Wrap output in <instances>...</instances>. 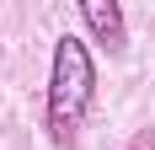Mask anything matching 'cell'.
<instances>
[{"mask_svg": "<svg viewBox=\"0 0 155 150\" xmlns=\"http://www.w3.org/2000/svg\"><path fill=\"white\" fill-rule=\"evenodd\" d=\"M96 102V64H91V48H86V38H75V32H64L59 43H54V64H48V139L54 145H75L80 123H86V113H91Z\"/></svg>", "mask_w": 155, "mask_h": 150, "instance_id": "cell-1", "label": "cell"}, {"mask_svg": "<svg viewBox=\"0 0 155 150\" xmlns=\"http://www.w3.org/2000/svg\"><path fill=\"white\" fill-rule=\"evenodd\" d=\"M80 22L91 32V43H102L107 54H123L128 48V22L118 0H80Z\"/></svg>", "mask_w": 155, "mask_h": 150, "instance_id": "cell-2", "label": "cell"}, {"mask_svg": "<svg viewBox=\"0 0 155 150\" xmlns=\"http://www.w3.org/2000/svg\"><path fill=\"white\" fill-rule=\"evenodd\" d=\"M123 150H155V129H139V134L128 139V145H123Z\"/></svg>", "mask_w": 155, "mask_h": 150, "instance_id": "cell-3", "label": "cell"}]
</instances>
